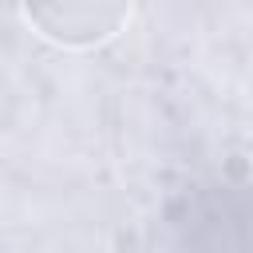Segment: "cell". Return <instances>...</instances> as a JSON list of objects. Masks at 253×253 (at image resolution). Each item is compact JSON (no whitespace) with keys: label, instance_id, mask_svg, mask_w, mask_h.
<instances>
[{"label":"cell","instance_id":"6da1fadb","mask_svg":"<svg viewBox=\"0 0 253 253\" xmlns=\"http://www.w3.org/2000/svg\"><path fill=\"white\" fill-rule=\"evenodd\" d=\"M20 16L59 47H95L123 32V24L130 20V4H32L20 8Z\"/></svg>","mask_w":253,"mask_h":253}]
</instances>
